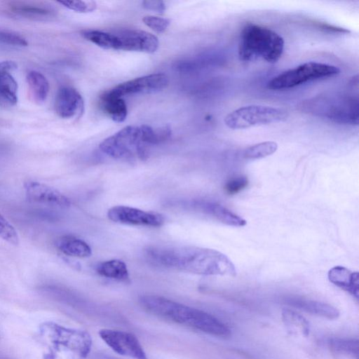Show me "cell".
<instances>
[{
    "label": "cell",
    "mask_w": 359,
    "mask_h": 359,
    "mask_svg": "<svg viewBox=\"0 0 359 359\" xmlns=\"http://www.w3.org/2000/svg\"><path fill=\"white\" fill-rule=\"evenodd\" d=\"M147 259L158 266L205 276L236 275L234 264L217 250L192 245H151Z\"/></svg>",
    "instance_id": "1"
},
{
    "label": "cell",
    "mask_w": 359,
    "mask_h": 359,
    "mask_svg": "<svg viewBox=\"0 0 359 359\" xmlns=\"http://www.w3.org/2000/svg\"><path fill=\"white\" fill-rule=\"evenodd\" d=\"M140 304L148 312L175 323L214 336L230 334L229 328L215 316L165 297L145 295Z\"/></svg>",
    "instance_id": "2"
},
{
    "label": "cell",
    "mask_w": 359,
    "mask_h": 359,
    "mask_svg": "<svg viewBox=\"0 0 359 359\" xmlns=\"http://www.w3.org/2000/svg\"><path fill=\"white\" fill-rule=\"evenodd\" d=\"M284 39L272 29L254 23L246 24L241 32L238 57L243 62L262 59L276 63L284 50Z\"/></svg>",
    "instance_id": "3"
},
{
    "label": "cell",
    "mask_w": 359,
    "mask_h": 359,
    "mask_svg": "<svg viewBox=\"0 0 359 359\" xmlns=\"http://www.w3.org/2000/svg\"><path fill=\"white\" fill-rule=\"evenodd\" d=\"M305 111L341 124L358 125V97L346 94H325L306 101Z\"/></svg>",
    "instance_id": "4"
},
{
    "label": "cell",
    "mask_w": 359,
    "mask_h": 359,
    "mask_svg": "<svg viewBox=\"0 0 359 359\" xmlns=\"http://www.w3.org/2000/svg\"><path fill=\"white\" fill-rule=\"evenodd\" d=\"M39 332L56 349L70 353L78 359L86 358L91 350L92 339L85 330L46 321L40 325Z\"/></svg>",
    "instance_id": "5"
},
{
    "label": "cell",
    "mask_w": 359,
    "mask_h": 359,
    "mask_svg": "<svg viewBox=\"0 0 359 359\" xmlns=\"http://www.w3.org/2000/svg\"><path fill=\"white\" fill-rule=\"evenodd\" d=\"M339 67L317 62H307L283 72L267 83L270 90L292 88L307 82L327 79L338 75Z\"/></svg>",
    "instance_id": "6"
},
{
    "label": "cell",
    "mask_w": 359,
    "mask_h": 359,
    "mask_svg": "<svg viewBox=\"0 0 359 359\" xmlns=\"http://www.w3.org/2000/svg\"><path fill=\"white\" fill-rule=\"evenodd\" d=\"M287 116V112L281 108L251 104L232 111L224 121L229 128L238 130L285 121Z\"/></svg>",
    "instance_id": "7"
},
{
    "label": "cell",
    "mask_w": 359,
    "mask_h": 359,
    "mask_svg": "<svg viewBox=\"0 0 359 359\" xmlns=\"http://www.w3.org/2000/svg\"><path fill=\"white\" fill-rule=\"evenodd\" d=\"M139 126H128L103 140L99 147L114 158H128L135 156L143 158L146 154Z\"/></svg>",
    "instance_id": "8"
},
{
    "label": "cell",
    "mask_w": 359,
    "mask_h": 359,
    "mask_svg": "<svg viewBox=\"0 0 359 359\" xmlns=\"http://www.w3.org/2000/svg\"><path fill=\"white\" fill-rule=\"evenodd\" d=\"M99 334L105 344L118 354L134 359H147L143 347L132 333L103 329Z\"/></svg>",
    "instance_id": "9"
},
{
    "label": "cell",
    "mask_w": 359,
    "mask_h": 359,
    "mask_svg": "<svg viewBox=\"0 0 359 359\" xmlns=\"http://www.w3.org/2000/svg\"><path fill=\"white\" fill-rule=\"evenodd\" d=\"M107 217L114 222L135 226L158 227L165 222L164 217L159 213L126 205L109 208Z\"/></svg>",
    "instance_id": "10"
},
{
    "label": "cell",
    "mask_w": 359,
    "mask_h": 359,
    "mask_svg": "<svg viewBox=\"0 0 359 359\" xmlns=\"http://www.w3.org/2000/svg\"><path fill=\"white\" fill-rule=\"evenodd\" d=\"M168 84V76L157 73L125 81L107 91L112 95L121 97L128 95L156 93L164 89Z\"/></svg>",
    "instance_id": "11"
},
{
    "label": "cell",
    "mask_w": 359,
    "mask_h": 359,
    "mask_svg": "<svg viewBox=\"0 0 359 359\" xmlns=\"http://www.w3.org/2000/svg\"><path fill=\"white\" fill-rule=\"evenodd\" d=\"M114 32L118 42V50L153 53L158 48V38L148 32L126 29Z\"/></svg>",
    "instance_id": "12"
},
{
    "label": "cell",
    "mask_w": 359,
    "mask_h": 359,
    "mask_svg": "<svg viewBox=\"0 0 359 359\" xmlns=\"http://www.w3.org/2000/svg\"><path fill=\"white\" fill-rule=\"evenodd\" d=\"M27 200L34 203L62 208H69L70 200L60 191L47 184L36 181H27L24 184Z\"/></svg>",
    "instance_id": "13"
},
{
    "label": "cell",
    "mask_w": 359,
    "mask_h": 359,
    "mask_svg": "<svg viewBox=\"0 0 359 359\" xmlns=\"http://www.w3.org/2000/svg\"><path fill=\"white\" fill-rule=\"evenodd\" d=\"M83 100L74 88L64 86L59 89L55 100L57 114L63 118L79 116L83 111Z\"/></svg>",
    "instance_id": "14"
},
{
    "label": "cell",
    "mask_w": 359,
    "mask_h": 359,
    "mask_svg": "<svg viewBox=\"0 0 359 359\" xmlns=\"http://www.w3.org/2000/svg\"><path fill=\"white\" fill-rule=\"evenodd\" d=\"M11 60L0 62V104L13 106L18 102V83L11 74L17 68Z\"/></svg>",
    "instance_id": "15"
},
{
    "label": "cell",
    "mask_w": 359,
    "mask_h": 359,
    "mask_svg": "<svg viewBox=\"0 0 359 359\" xmlns=\"http://www.w3.org/2000/svg\"><path fill=\"white\" fill-rule=\"evenodd\" d=\"M194 205L197 210L226 225L240 227L246 224L243 218L219 203L201 201Z\"/></svg>",
    "instance_id": "16"
},
{
    "label": "cell",
    "mask_w": 359,
    "mask_h": 359,
    "mask_svg": "<svg viewBox=\"0 0 359 359\" xmlns=\"http://www.w3.org/2000/svg\"><path fill=\"white\" fill-rule=\"evenodd\" d=\"M329 280L346 291L355 299L359 297V274L342 266L332 268L327 274Z\"/></svg>",
    "instance_id": "17"
},
{
    "label": "cell",
    "mask_w": 359,
    "mask_h": 359,
    "mask_svg": "<svg viewBox=\"0 0 359 359\" xmlns=\"http://www.w3.org/2000/svg\"><path fill=\"white\" fill-rule=\"evenodd\" d=\"M287 304L306 313L328 319H336L339 316V311L330 304L302 298H289Z\"/></svg>",
    "instance_id": "18"
},
{
    "label": "cell",
    "mask_w": 359,
    "mask_h": 359,
    "mask_svg": "<svg viewBox=\"0 0 359 359\" xmlns=\"http://www.w3.org/2000/svg\"><path fill=\"white\" fill-rule=\"evenodd\" d=\"M100 105L103 111L115 122H123L127 117L128 109L125 101L108 91L101 95Z\"/></svg>",
    "instance_id": "19"
},
{
    "label": "cell",
    "mask_w": 359,
    "mask_h": 359,
    "mask_svg": "<svg viewBox=\"0 0 359 359\" xmlns=\"http://www.w3.org/2000/svg\"><path fill=\"white\" fill-rule=\"evenodd\" d=\"M55 244L58 250L67 256L84 258L90 256L92 253L91 248L87 243L72 236L60 237Z\"/></svg>",
    "instance_id": "20"
},
{
    "label": "cell",
    "mask_w": 359,
    "mask_h": 359,
    "mask_svg": "<svg viewBox=\"0 0 359 359\" xmlns=\"http://www.w3.org/2000/svg\"><path fill=\"white\" fill-rule=\"evenodd\" d=\"M97 273L105 278L127 281L129 280V273L127 265L120 259H110L102 262L96 267Z\"/></svg>",
    "instance_id": "21"
},
{
    "label": "cell",
    "mask_w": 359,
    "mask_h": 359,
    "mask_svg": "<svg viewBox=\"0 0 359 359\" xmlns=\"http://www.w3.org/2000/svg\"><path fill=\"white\" fill-rule=\"evenodd\" d=\"M283 321L287 329L295 335L307 337L310 332V325L306 319L297 312L285 309L282 312Z\"/></svg>",
    "instance_id": "22"
},
{
    "label": "cell",
    "mask_w": 359,
    "mask_h": 359,
    "mask_svg": "<svg viewBox=\"0 0 359 359\" xmlns=\"http://www.w3.org/2000/svg\"><path fill=\"white\" fill-rule=\"evenodd\" d=\"M29 91L34 100L43 102L49 92V83L46 78L37 71H30L27 76Z\"/></svg>",
    "instance_id": "23"
},
{
    "label": "cell",
    "mask_w": 359,
    "mask_h": 359,
    "mask_svg": "<svg viewBox=\"0 0 359 359\" xmlns=\"http://www.w3.org/2000/svg\"><path fill=\"white\" fill-rule=\"evenodd\" d=\"M82 36L97 46L107 50H118V42L114 32L84 30Z\"/></svg>",
    "instance_id": "24"
},
{
    "label": "cell",
    "mask_w": 359,
    "mask_h": 359,
    "mask_svg": "<svg viewBox=\"0 0 359 359\" xmlns=\"http://www.w3.org/2000/svg\"><path fill=\"white\" fill-rule=\"evenodd\" d=\"M142 142L146 144H157L165 141L171 134L168 126L154 129L148 125L139 126Z\"/></svg>",
    "instance_id": "25"
},
{
    "label": "cell",
    "mask_w": 359,
    "mask_h": 359,
    "mask_svg": "<svg viewBox=\"0 0 359 359\" xmlns=\"http://www.w3.org/2000/svg\"><path fill=\"white\" fill-rule=\"evenodd\" d=\"M278 144L273 141H266L252 144L245 149L243 156L247 159H259L265 158L275 153Z\"/></svg>",
    "instance_id": "26"
},
{
    "label": "cell",
    "mask_w": 359,
    "mask_h": 359,
    "mask_svg": "<svg viewBox=\"0 0 359 359\" xmlns=\"http://www.w3.org/2000/svg\"><path fill=\"white\" fill-rule=\"evenodd\" d=\"M330 347L336 352L351 355L358 359L359 344L357 339L334 338L330 339Z\"/></svg>",
    "instance_id": "27"
},
{
    "label": "cell",
    "mask_w": 359,
    "mask_h": 359,
    "mask_svg": "<svg viewBox=\"0 0 359 359\" xmlns=\"http://www.w3.org/2000/svg\"><path fill=\"white\" fill-rule=\"evenodd\" d=\"M10 9L15 14L32 18L46 17L51 14V11L47 8L25 3L12 4Z\"/></svg>",
    "instance_id": "28"
},
{
    "label": "cell",
    "mask_w": 359,
    "mask_h": 359,
    "mask_svg": "<svg viewBox=\"0 0 359 359\" xmlns=\"http://www.w3.org/2000/svg\"><path fill=\"white\" fill-rule=\"evenodd\" d=\"M0 238L13 245H18L19 244V236L17 231L1 213Z\"/></svg>",
    "instance_id": "29"
},
{
    "label": "cell",
    "mask_w": 359,
    "mask_h": 359,
    "mask_svg": "<svg viewBox=\"0 0 359 359\" xmlns=\"http://www.w3.org/2000/svg\"><path fill=\"white\" fill-rule=\"evenodd\" d=\"M59 4L77 13H90L95 10L96 3L93 1H60Z\"/></svg>",
    "instance_id": "30"
},
{
    "label": "cell",
    "mask_w": 359,
    "mask_h": 359,
    "mask_svg": "<svg viewBox=\"0 0 359 359\" xmlns=\"http://www.w3.org/2000/svg\"><path fill=\"white\" fill-rule=\"evenodd\" d=\"M142 21L145 25L157 33L163 32L170 25L168 19L154 15L144 16Z\"/></svg>",
    "instance_id": "31"
},
{
    "label": "cell",
    "mask_w": 359,
    "mask_h": 359,
    "mask_svg": "<svg viewBox=\"0 0 359 359\" xmlns=\"http://www.w3.org/2000/svg\"><path fill=\"white\" fill-rule=\"evenodd\" d=\"M248 184L245 176H238L230 179L224 185V189L229 194H236L244 189Z\"/></svg>",
    "instance_id": "32"
},
{
    "label": "cell",
    "mask_w": 359,
    "mask_h": 359,
    "mask_svg": "<svg viewBox=\"0 0 359 359\" xmlns=\"http://www.w3.org/2000/svg\"><path fill=\"white\" fill-rule=\"evenodd\" d=\"M0 43L20 47L28 45L27 41L23 36L6 31H0Z\"/></svg>",
    "instance_id": "33"
},
{
    "label": "cell",
    "mask_w": 359,
    "mask_h": 359,
    "mask_svg": "<svg viewBox=\"0 0 359 359\" xmlns=\"http://www.w3.org/2000/svg\"><path fill=\"white\" fill-rule=\"evenodd\" d=\"M142 6L147 10H151L157 13H163L165 10V6L162 1H144Z\"/></svg>",
    "instance_id": "34"
}]
</instances>
